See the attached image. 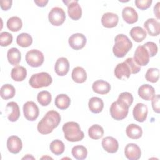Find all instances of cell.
Returning <instances> with one entry per match:
<instances>
[{"label": "cell", "instance_id": "obj_41", "mask_svg": "<svg viewBox=\"0 0 160 160\" xmlns=\"http://www.w3.org/2000/svg\"><path fill=\"white\" fill-rule=\"evenodd\" d=\"M118 99L123 101L130 107L133 102V96L131 93L129 92H121L118 97Z\"/></svg>", "mask_w": 160, "mask_h": 160}, {"label": "cell", "instance_id": "obj_34", "mask_svg": "<svg viewBox=\"0 0 160 160\" xmlns=\"http://www.w3.org/2000/svg\"><path fill=\"white\" fill-rule=\"evenodd\" d=\"M88 135L92 139H99L104 135V129L99 124L92 125L88 129Z\"/></svg>", "mask_w": 160, "mask_h": 160}, {"label": "cell", "instance_id": "obj_21", "mask_svg": "<svg viewBox=\"0 0 160 160\" xmlns=\"http://www.w3.org/2000/svg\"><path fill=\"white\" fill-rule=\"evenodd\" d=\"M6 110L9 111L8 118L11 122L16 121L20 116V109L18 104L14 101H11L6 105Z\"/></svg>", "mask_w": 160, "mask_h": 160}, {"label": "cell", "instance_id": "obj_37", "mask_svg": "<svg viewBox=\"0 0 160 160\" xmlns=\"http://www.w3.org/2000/svg\"><path fill=\"white\" fill-rule=\"evenodd\" d=\"M52 96L51 93L48 91H42L38 94L37 100L42 106L49 105L51 101Z\"/></svg>", "mask_w": 160, "mask_h": 160}, {"label": "cell", "instance_id": "obj_6", "mask_svg": "<svg viewBox=\"0 0 160 160\" xmlns=\"http://www.w3.org/2000/svg\"><path fill=\"white\" fill-rule=\"evenodd\" d=\"M52 82L51 75L46 72H41L32 74L29 80V85L35 89H39L42 87L49 86Z\"/></svg>", "mask_w": 160, "mask_h": 160}, {"label": "cell", "instance_id": "obj_4", "mask_svg": "<svg viewBox=\"0 0 160 160\" xmlns=\"http://www.w3.org/2000/svg\"><path fill=\"white\" fill-rule=\"evenodd\" d=\"M64 138L70 142L81 141L84 137V132L81 130L80 126L76 122L69 121L66 122L62 126Z\"/></svg>", "mask_w": 160, "mask_h": 160}, {"label": "cell", "instance_id": "obj_42", "mask_svg": "<svg viewBox=\"0 0 160 160\" xmlns=\"http://www.w3.org/2000/svg\"><path fill=\"white\" fill-rule=\"evenodd\" d=\"M152 2V0H136L134 3L138 8L141 10L148 9Z\"/></svg>", "mask_w": 160, "mask_h": 160}, {"label": "cell", "instance_id": "obj_26", "mask_svg": "<svg viewBox=\"0 0 160 160\" xmlns=\"http://www.w3.org/2000/svg\"><path fill=\"white\" fill-rule=\"evenodd\" d=\"M88 106L89 110L92 112L98 114L103 109L104 102L101 98L98 97H92L89 101Z\"/></svg>", "mask_w": 160, "mask_h": 160}, {"label": "cell", "instance_id": "obj_1", "mask_svg": "<svg viewBox=\"0 0 160 160\" xmlns=\"http://www.w3.org/2000/svg\"><path fill=\"white\" fill-rule=\"evenodd\" d=\"M60 122L59 113L54 110L49 111L39 122L37 126L38 131L42 134H48L58 126Z\"/></svg>", "mask_w": 160, "mask_h": 160}, {"label": "cell", "instance_id": "obj_40", "mask_svg": "<svg viewBox=\"0 0 160 160\" xmlns=\"http://www.w3.org/2000/svg\"><path fill=\"white\" fill-rule=\"evenodd\" d=\"M143 46L148 49L150 57H153L158 53V48L156 43L150 41L146 42Z\"/></svg>", "mask_w": 160, "mask_h": 160}, {"label": "cell", "instance_id": "obj_31", "mask_svg": "<svg viewBox=\"0 0 160 160\" xmlns=\"http://www.w3.org/2000/svg\"><path fill=\"white\" fill-rule=\"evenodd\" d=\"M16 93L14 87L9 84H6L1 86L0 89L1 97L5 100L12 98Z\"/></svg>", "mask_w": 160, "mask_h": 160}, {"label": "cell", "instance_id": "obj_38", "mask_svg": "<svg viewBox=\"0 0 160 160\" xmlns=\"http://www.w3.org/2000/svg\"><path fill=\"white\" fill-rule=\"evenodd\" d=\"M145 78L149 82H156L159 78V70L155 68H149L146 72Z\"/></svg>", "mask_w": 160, "mask_h": 160}, {"label": "cell", "instance_id": "obj_15", "mask_svg": "<svg viewBox=\"0 0 160 160\" xmlns=\"http://www.w3.org/2000/svg\"><path fill=\"white\" fill-rule=\"evenodd\" d=\"M7 148L9 151L12 154L19 153L22 148L21 139L17 136H11L7 140Z\"/></svg>", "mask_w": 160, "mask_h": 160}, {"label": "cell", "instance_id": "obj_39", "mask_svg": "<svg viewBox=\"0 0 160 160\" xmlns=\"http://www.w3.org/2000/svg\"><path fill=\"white\" fill-rule=\"evenodd\" d=\"M12 35L8 32H2L0 34V45L5 47L10 45L12 42Z\"/></svg>", "mask_w": 160, "mask_h": 160}, {"label": "cell", "instance_id": "obj_19", "mask_svg": "<svg viewBox=\"0 0 160 160\" xmlns=\"http://www.w3.org/2000/svg\"><path fill=\"white\" fill-rule=\"evenodd\" d=\"M119 17L112 12H106L101 18L102 25L106 28H112L118 25Z\"/></svg>", "mask_w": 160, "mask_h": 160}, {"label": "cell", "instance_id": "obj_8", "mask_svg": "<svg viewBox=\"0 0 160 160\" xmlns=\"http://www.w3.org/2000/svg\"><path fill=\"white\" fill-rule=\"evenodd\" d=\"M48 19L50 23L55 26L62 25L66 19L64 11L60 7H54L51 9L48 14Z\"/></svg>", "mask_w": 160, "mask_h": 160}, {"label": "cell", "instance_id": "obj_30", "mask_svg": "<svg viewBox=\"0 0 160 160\" xmlns=\"http://www.w3.org/2000/svg\"><path fill=\"white\" fill-rule=\"evenodd\" d=\"M71 103L70 98L65 94H61L58 95L54 101L56 106L61 110L66 109L69 108Z\"/></svg>", "mask_w": 160, "mask_h": 160}, {"label": "cell", "instance_id": "obj_17", "mask_svg": "<svg viewBox=\"0 0 160 160\" xmlns=\"http://www.w3.org/2000/svg\"><path fill=\"white\" fill-rule=\"evenodd\" d=\"M103 149L109 153H115L119 149V143L116 139L112 136L104 138L101 142Z\"/></svg>", "mask_w": 160, "mask_h": 160}, {"label": "cell", "instance_id": "obj_35", "mask_svg": "<svg viewBox=\"0 0 160 160\" xmlns=\"http://www.w3.org/2000/svg\"><path fill=\"white\" fill-rule=\"evenodd\" d=\"M16 42L21 47L28 48L32 44V38L30 34L23 32L17 36Z\"/></svg>", "mask_w": 160, "mask_h": 160}, {"label": "cell", "instance_id": "obj_14", "mask_svg": "<svg viewBox=\"0 0 160 160\" xmlns=\"http://www.w3.org/2000/svg\"><path fill=\"white\" fill-rule=\"evenodd\" d=\"M124 154L129 160H138L141 158V151L136 144L129 143L125 146Z\"/></svg>", "mask_w": 160, "mask_h": 160}, {"label": "cell", "instance_id": "obj_20", "mask_svg": "<svg viewBox=\"0 0 160 160\" xmlns=\"http://www.w3.org/2000/svg\"><path fill=\"white\" fill-rule=\"evenodd\" d=\"M122 16L124 21L129 24H132L136 22L138 20V14L136 10L130 6H126L122 11Z\"/></svg>", "mask_w": 160, "mask_h": 160}, {"label": "cell", "instance_id": "obj_13", "mask_svg": "<svg viewBox=\"0 0 160 160\" xmlns=\"http://www.w3.org/2000/svg\"><path fill=\"white\" fill-rule=\"evenodd\" d=\"M148 109L146 104L143 103H138L133 108V117L138 122H144L147 118Z\"/></svg>", "mask_w": 160, "mask_h": 160}, {"label": "cell", "instance_id": "obj_12", "mask_svg": "<svg viewBox=\"0 0 160 160\" xmlns=\"http://www.w3.org/2000/svg\"><path fill=\"white\" fill-rule=\"evenodd\" d=\"M86 38L81 33H76L72 34L68 40L71 48L74 50H80L82 49L86 44Z\"/></svg>", "mask_w": 160, "mask_h": 160}, {"label": "cell", "instance_id": "obj_47", "mask_svg": "<svg viewBox=\"0 0 160 160\" xmlns=\"http://www.w3.org/2000/svg\"><path fill=\"white\" fill-rule=\"evenodd\" d=\"M30 155H31V154H27L26 156H24V158H22V159H34V158L33 156H31L29 157Z\"/></svg>", "mask_w": 160, "mask_h": 160}, {"label": "cell", "instance_id": "obj_18", "mask_svg": "<svg viewBox=\"0 0 160 160\" xmlns=\"http://www.w3.org/2000/svg\"><path fill=\"white\" fill-rule=\"evenodd\" d=\"M144 27L150 36H156L160 33V23L154 18L147 19L144 23Z\"/></svg>", "mask_w": 160, "mask_h": 160}, {"label": "cell", "instance_id": "obj_45", "mask_svg": "<svg viewBox=\"0 0 160 160\" xmlns=\"http://www.w3.org/2000/svg\"><path fill=\"white\" fill-rule=\"evenodd\" d=\"M48 0H35L34 3L39 7H44L48 3Z\"/></svg>", "mask_w": 160, "mask_h": 160}, {"label": "cell", "instance_id": "obj_2", "mask_svg": "<svg viewBox=\"0 0 160 160\" xmlns=\"http://www.w3.org/2000/svg\"><path fill=\"white\" fill-rule=\"evenodd\" d=\"M141 70V66L138 65L132 58H127L124 62L117 64L114 69V75L119 79L123 78L128 79L131 74H136Z\"/></svg>", "mask_w": 160, "mask_h": 160}, {"label": "cell", "instance_id": "obj_32", "mask_svg": "<svg viewBox=\"0 0 160 160\" xmlns=\"http://www.w3.org/2000/svg\"><path fill=\"white\" fill-rule=\"evenodd\" d=\"M6 25L10 31L12 32H18L22 28V22L19 17L12 16L8 19Z\"/></svg>", "mask_w": 160, "mask_h": 160}, {"label": "cell", "instance_id": "obj_28", "mask_svg": "<svg viewBox=\"0 0 160 160\" xmlns=\"http://www.w3.org/2000/svg\"><path fill=\"white\" fill-rule=\"evenodd\" d=\"M8 62L12 66H17L21 61V53L20 51L16 48H12L9 49L7 53Z\"/></svg>", "mask_w": 160, "mask_h": 160}, {"label": "cell", "instance_id": "obj_7", "mask_svg": "<svg viewBox=\"0 0 160 160\" xmlns=\"http://www.w3.org/2000/svg\"><path fill=\"white\" fill-rule=\"evenodd\" d=\"M44 60L43 53L38 49H31L26 54V61L31 67L38 68L41 66Z\"/></svg>", "mask_w": 160, "mask_h": 160}, {"label": "cell", "instance_id": "obj_36", "mask_svg": "<svg viewBox=\"0 0 160 160\" xmlns=\"http://www.w3.org/2000/svg\"><path fill=\"white\" fill-rule=\"evenodd\" d=\"M49 148L53 154L59 156L64 152L65 150V145L61 140L55 139L50 143Z\"/></svg>", "mask_w": 160, "mask_h": 160}, {"label": "cell", "instance_id": "obj_24", "mask_svg": "<svg viewBox=\"0 0 160 160\" xmlns=\"http://www.w3.org/2000/svg\"><path fill=\"white\" fill-rule=\"evenodd\" d=\"M126 133L128 137L132 139H138L142 135V129L141 127L136 124H129L126 128Z\"/></svg>", "mask_w": 160, "mask_h": 160}, {"label": "cell", "instance_id": "obj_43", "mask_svg": "<svg viewBox=\"0 0 160 160\" xmlns=\"http://www.w3.org/2000/svg\"><path fill=\"white\" fill-rule=\"evenodd\" d=\"M151 100V104L152 107L154 110V111L156 113L160 112V105H159V100H160V96L159 94L154 95V96L152 98Z\"/></svg>", "mask_w": 160, "mask_h": 160}, {"label": "cell", "instance_id": "obj_10", "mask_svg": "<svg viewBox=\"0 0 160 160\" xmlns=\"http://www.w3.org/2000/svg\"><path fill=\"white\" fill-rule=\"evenodd\" d=\"M149 52L143 45L137 47L133 59L138 65L140 66L147 65L149 62Z\"/></svg>", "mask_w": 160, "mask_h": 160}, {"label": "cell", "instance_id": "obj_9", "mask_svg": "<svg viewBox=\"0 0 160 160\" xmlns=\"http://www.w3.org/2000/svg\"><path fill=\"white\" fill-rule=\"evenodd\" d=\"M23 112L25 118L30 121H35L39 116V110L36 104L32 101H27L23 106Z\"/></svg>", "mask_w": 160, "mask_h": 160}, {"label": "cell", "instance_id": "obj_23", "mask_svg": "<svg viewBox=\"0 0 160 160\" xmlns=\"http://www.w3.org/2000/svg\"><path fill=\"white\" fill-rule=\"evenodd\" d=\"M138 95L142 99L149 101L155 95V89L149 84H142L138 89Z\"/></svg>", "mask_w": 160, "mask_h": 160}, {"label": "cell", "instance_id": "obj_25", "mask_svg": "<svg viewBox=\"0 0 160 160\" xmlns=\"http://www.w3.org/2000/svg\"><path fill=\"white\" fill-rule=\"evenodd\" d=\"M71 77L75 82L81 84L84 82L87 79V73L83 68L77 66L73 69Z\"/></svg>", "mask_w": 160, "mask_h": 160}, {"label": "cell", "instance_id": "obj_22", "mask_svg": "<svg viewBox=\"0 0 160 160\" xmlns=\"http://www.w3.org/2000/svg\"><path fill=\"white\" fill-rule=\"evenodd\" d=\"M92 89L93 91L97 94H106L111 90V85L108 82L100 79L93 82Z\"/></svg>", "mask_w": 160, "mask_h": 160}, {"label": "cell", "instance_id": "obj_5", "mask_svg": "<svg viewBox=\"0 0 160 160\" xmlns=\"http://www.w3.org/2000/svg\"><path fill=\"white\" fill-rule=\"evenodd\" d=\"M129 106L128 104L118 98V99L113 102L111 105V116L115 120H122L126 118L129 112Z\"/></svg>", "mask_w": 160, "mask_h": 160}, {"label": "cell", "instance_id": "obj_3", "mask_svg": "<svg viewBox=\"0 0 160 160\" xmlns=\"http://www.w3.org/2000/svg\"><path fill=\"white\" fill-rule=\"evenodd\" d=\"M115 44L112 48L114 55L117 58H123L132 48V43L128 37L123 34H118L114 38Z\"/></svg>", "mask_w": 160, "mask_h": 160}, {"label": "cell", "instance_id": "obj_29", "mask_svg": "<svg viewBox=\"0 0 160 160\" xmlns=\"http://www.w3.org/2000/svg\"><path fill=\"white\" fill-rule=\"evenodd\" d=\"M129 34L132 39L137 42H142L146 38V31L140 26L133 27L129 32Z\"/></svg>", "mask_w": 160, "mask_h": 160}, {"label": "cell", "instance_id": "obj_27", "mask_svg": "<svg viewBox=\"0 0 160 160\" xmlns=\"http://www.w3.org/2000/svg\"><path fill=\"white\" fill-rule=\"evenodd\" d=\"M27 76L26 68L21 66H16L13 68L11 72V78L15 81H22Z\"/></svg>", "mask_w": 160, "mask_h": 160}, {"label": "cell", "instance_id": "obj_44", "mask_svg": "<svg viewBox=\"0 0 160 160\" xmlns=\"http://www.w3.org/2000/svg\"><path fill=\"white\" fill-rule=\"evenodd\" d=\"M12 3V1L11 0H2L0 1L1 8L3 11H8L11 8Z\"/></svg>", "mask_w": 160, "mask_h": 160}, {"label": "cell", "instance_id": "obj_33", "mask_svg": "<svg viewBox=\"0 0 160 160\" xmlns=\"http://www.w3.org/2000/svg\"><path fill=\"white\" fill-rule=\"evenodd\" d=\"M71 154L75 159L78 160H83L87 157L88 150L84 146L76 145L72 148Z\"/></svg>", "mask_w": 160, "mask_h": 160}, {"label": "cell", "instance_id": "obj_11", "mask_svg": "<svg viewBox=\"0 0 160 160\" xmlns=\"http://www.w3.org/2000/svg\"><path fill=\"white\" fill-rule=\"evenodd\" d=\"M68 6V15L72 20L77 21L81 18L82 9L78 1H63Z\"/></svg>", "mask_w": 160, "mask_h": 160}, {"label": "cell", "instance_id": "obj_46", "mask_svg": "<svg viewBox=\"0 0 160 160\" xmlns=\"http://www.w3.org/2000/svg\"><path fill=\"white\" fill-rule=\"evenodd\" d=\"M159 4H160V2H158L154 7V13L158 19H159V18H160V17H159Z\"/></svg>", "mask_w": 160, "mask_h": 160}, {"label": "cell", "instance_id": "obj_16", "mask_svg": "<svg viewBox=\"0 0 160 160\" xmlns=\"http://www.w3.org/2000/svg\"><path fill=\"white\" fill-rule=\"evenodd\" d=\"M69 70V62L67 58L61 57L58 58L54 65L55 72L60 76H64L68 74Z\"/></svg>", "mask_w": 160, "mask_h": 160}]
</instances>
